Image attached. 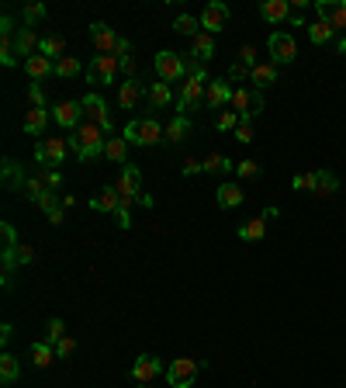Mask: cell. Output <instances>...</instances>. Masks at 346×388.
<instances>
[{
    "instance_id": "1",
    "label": "cell",
    "mask_w": 346,
    "mask_h": 388,
    "mask_svg": "<svg viewBox=\"0 0 346 388\" xmlns=\"http://www.w3.org/2000/svg\"><path fill=\"white\" fill-rule=\"evenodd\" d=\"M66 139H70V149L77 153V159H83V163H87V159L104 156V146H107V132H104V129H97V125H94V122H87V118H83V122H80V125H77Z\"/></svg>"
},
{
    "instance_id": "2",
    "label": "cell",
    "mask_w": 346,
    "mask_h": 388,
    "mask_svg": "<svg viewBox=\"0 0 346 388\" xmlns=\"http://www.w3.org/2000/svg\"><path fill=\"white\" fill-rule=\"evenodd\" d=\"M208 83H211V77H208V73H194V77H187V83L181 87L177 115H187V111L204 107V90H208Z\"/></svg>"
},
{
    "instance_id": "3",
    "label": "cell",
    "mask_w": 346,
    "mask_h": 388,
    "mask_svg": "<svg viewBox=\"0 0 346 388\" xmlns=\"http://www.w3.org/2000/svg\"><path fill=\"white\" fill-rule=\"evenodd\" d=\"M66 153H70V139H59V135H49V139H42L35 146V159L45 166V170H49V166H52V170H55V166H63Z\"/></svg>"
},
{
    "instance_id": "4",
    "label": "cell",
    "mask_w": 346,
    "mask_h": 388,
    "mask_svg": "<svg viewBox=\"0 0 346 388\" xmlns=\"http://www.w3.org/2000/svg\"><path fill=\"white\" fill-rule=\"evenodd\" d=\"M198 371H201V361L177 357V361H170V367H166L163 374H166V385H170V388H194Z\"/></svg>"
},
{
    "instance_id": "5",
    "label": "cell",
    "mask_w": 346,
    "mask_h": 388,
    "mask_svg": "<svg viewBox=\"0 0 346 388\" xmlns=\"http://www.w3.org/2000/svg\"><path fill=\"white\" fill-rule=\"evenodd\" d=\"M152 66H156V73H159V80H163V83H173V80H187V70H184V55H181V52H170V49L156 52Z\"/></svg>"
},
{
    "instance_id": "6",
    "label": "cell",
    "mask_w": 346,
    "mask_h": 388,
    "mask_svg": "<svg viewBox=\"0 0 346 388\" xmlns=\"http://www.w3.org/2000/svg\"><path fill=\"white\" fill-rule=\"evenodd\" d=\"M228 107H232L243 122H253V118L260 115V111H263V94H260V90L236 87V94H232V104H228Z\"/></svg>"
},
{
    "instance_id": "7",
    "label": "cell",
    "mask_w": 346,
    "mask_h": 388,
    "mask_svg": "<svg viewBox=\"0 0 346 388\" xmlns=\"http://www.w3.org/2000/svg\"><path fill=\"white\" fill-rule=\"evenodd\" d=\"M83 118L87 122H94L97 129H104L107 135L114 132V122H111V111H107V101L97 94V90H90L87 97H83Z\"/></svg>"
},
{
    "instance_id": "8",
    "label": "cell",
    "mask_w": 346,
    "mask_h": 388,
    "mask_svg": "<svg viewBox=\"0 0 346 388\" xmlns=\"http://www.w3.org/2000/svg\"><path fill=\"white\" fill-rule=\"evenodd\" d=\"M298 60V42L287 31H270V63L274 66H287Z\"/></svg>"
},
{
    "instance_id": "9",
    "label": "cell",
    "mask_w": 346,
    "mask_h": 388,
    "mask_svg": "<svg viewBox=\"0 0 346 388\" xmlns=\"http://www.w3.org/2000/svg\"><path fill=\"white\" fill-rule=\"evenodd\" d=\"M118 70H122V66H118V60H114V55H94L90 66H87V83L107 87V83H114Z\"/></svg>"
},
{
    "instance_id": "10",
    "label": "cell",
    "mask_w": 346,
    "mask_h": 388,
    "mask_svg": "<svg viewBox=\"0 0 346 388\" xmlns=\"http://www.w3.org/2000/svg\"><path fill=\"white\" fill-rule=\"evenodd\" d=\"M118 198H122V205L125 208H132L142 194H139V187H142V174H139V166L135 163H129V166H122V177H118Z\"/></svg>"
},
{
    "instance_id": "11",
    "label": "cell",
    "mask_w": 346,
    "mask_h": 388,
    "mask_svg": "<svg viewBox=\"0 0 346 388\" xmlns=\"http://www.w3.org/2000/svg\"><path fill=\"white\" fill-rule=\"evenodd\" d=\"M52 122L63 125L66 132H73L83 122V101H59V104L52 107Z\"/></svg>"
},
{
    "instance_id": "12",
    "label": "cell",
    "mask_w": 346,
    "mask_h": 388,
    "mask_svg": "<svg viewBox=\"0 0 346 388\" xmlns=\"http://www.w3.org/2000/svg\"><path fill=\"white\" fill-rule=\"evenodd\" d=\"M319 21H329L336 31L346 35V0H315Z\"/></svg>"
},
{
    "instance_id": "13",
    "label": "cell",
    "mask_w": 346,
    "mask_h": 388,
    "mask_svg": "<svg viewBox=\"0 0 346 388\" xmlns=\"http://www.w3.org/2000/svg\"><path fill=\"white\" fill-rule=\"evenodd\" d=\"M232 94H236V87L228 80H211L208 90H204V107L208 111H222L225 104H232Z\"/></svg>"
},
{
    "instance_id": "14",
    "label": "cell",
    "mask_w": 346,
    "mask_h": 388,
    "mask_svg": "<svg viewBox=\"0 0 346 388\" xmlns=\"http://www.w3.org/2000/svg\"><path fill=\"white\" fill-rule=\"evenodd\" d=\"M159 371H163L159 357H156V354H142V357H135V361H132V371H129V378H132L135 385H149V381H152Z\"/></svg>"
},
{
    "instance_id": "15",
    "label": "cell",
    "mask_w": 346,
    "mask_h": 388,
    "mask_svg": "<svg viewBox=\"0 0 346 388\" xmlns=\"http://www.w3.org/2000/svg\"><path fill=\"white\" fill-rule=\"evenodd\" d=\"M225 25H228V8L222 4V0H211V4L201 11V28H204L208 35H218Z\"/></svg>"
},
{
    "instance_id": "16",
    "label": "cell",
    "mask_w": 346,
    "mask_h": 388,
    "mask_svg": "<svg viewBox=\"0 0 346 388\" xmlns=\"http://www.w3.org/2000/svg\"><path fill=\"white\" fill-rule=\"evenodd\" d=\"M90 38L97 45V55H114V49H118V42H122V35H114L104 21H94L90 25Z\"/></svg>"
},
{
    "instance_id": "17",
    "label": "cell",
    "mask_w": 346,
    "mask_h": 388,
    "mask_svg": "<svg viewBox=\"0 0 346 388\" xmlns=\"http://www.w3.org/2000/svg\"><path fill=\"white\" fill-rule=\"evenodd\" d=\"M0 174H4V187L8 191H25V184H28V174L21 170V163L18 159H4V163H0Z\"/></svg>"
},
{
    "instance_id": "18",
    "label": "cell",
    "mask_w": 346,
    "mask_h": 388,
    "mask_svg": "<svg viewBox=\"0 0 346 388\" xmlns=\"http://www.w3.org/2000/svg\"><path fill=\"white\" fill-rule=\"evenodd\" d=\"M246 201V194H243V187L239 184H232V181H228V184H222L218 191H215V205L222 208V211H228V208H239Z\"/></svg>"
},
{
    "instance_id": "19",
    "label": "cell",
    "mask_w": 346,
    "mask_h": 388,
    "mask_svg": "<svg viewBox=\"0 0 346 388\" xmlns=\"http://www.w3.org/2000/svg\"><path fill=\"white\" fill-rule=\"evenodd\" d=\"M260 18L270 21V25H280V21L291 18V4H287V0H263V4H260Z\"/></svg>"
},
{
    "instance_id": "20",
    "label": "cell",
    "mask_w": 346,
    "mask_h": 388,
    "mask_svg": "<svg viewBox=\"0 0 346 388\" xmlns=\"http://www.w3.org/2000/svg\"><path fill=\"white\" fill-rule=\"evenodd\" d=\"M38 55H45V60H52V63L66 60V38L63 35H45L38 42Z\"/></svg>"
},
{
    "instance_id": "21",
    "label": "cell",
    "mask_w": 346,
    "mask_h": 388,
    "mask_svg": "<svg viewBox=\"0 0 346 388\" xmlns=\"http://www.w3.org/2000/svg\"><path fill=\"white\" fill-rule=\"evenodd\" d=\"M21 66H25V73L31 77V83H42L45 77H52V73H55V63H52V60H45V55H31V60H25Z\"/></svg>"
},
{
    "instance_id": "22",
    "label": "cell",
    "mask_w": 346,
    "mask_h": 388,
    "mask_svg": "<svg viewBox=\"0 0 346 388\" xmlns=\"http://www.w3.org/2000/svg\"><path fill=\"white\" fill-rule=\"evenodd\" d=\"M191 55H194L198 63H211L215 60V35H208V31L194 35L191 38Z\"/></svg>"
},
{
    "instance_id": "23",
    "label": "cell",
    "mask_w": 346,
    "mask_h": 388,
    "mask_svg": "<svg viewBox=\"0 0 346 388\" xmlns=\"http://www.w3.org/2000/svg\"><path fill=\"white\" fill-rule=\"evenodd\" d=\"M250 83H253V90H267V87H274L277 83V66L274 63H256L253 66V73H250Z\"/></svg>"
},
{
    "instance_id": "24",
    "label": "cell",
    "mask_w": 346,
    "mask_h": 388,
    "mask_svg": "<svg viewBox=\"0 0 346 388\" xmlns=\"http://www.w3.org/2000/svg\"><path fill=\"white\" fill-rule=\"evenodd\" d=\"M236 236H239L243 243H260V240L267 236V218H263V215H256V218L243 222V226L236 229Z\"/></svg>"
},
{
    "instance_id": "25",
    "label": "cell",
    "mask_w": 346,
    "mask_h": 388,
    "mask_svg": "<svg viewBox=\"0 0 346 388\" xmlns=\"http://www.w3.org/2000/svg\"><path fill=\"white\" fill-rule=\"evenodd\" d=\"M38 35H35V28H18V35H14V52L18 55H25V60H31V55H35V49H38Z\"/></svg>"
},
{
    "instance_id": "26",
    "label": "cell",
    "mask_w": 346,
    "mask_h": 388,
    "mask_svg": "<svg viewBox=\"0 0 346 388\" xmlns=\"http://www.w3.org/2000/svg\"><path fill=\"white\" fill-rule=\"evenodd\" d=\"M45 125H49V107H31L28 115H25V122H21V129H25L31 139H38V135L45 132Z\"/></svg>"
},
{
    "instance_id": "27",
    "label": "cell",
    "mask_w": 346,
    "mask_h": 388,
    "mask_svg": "<svg viewBox=\"0 0 346 388\" xmlns=\"http://www.w3.org/2000/svg\"><path fill=\"white\" fill-rule=\"evenodd\" d=\"M139 101H142V80H139V77H129V80L122 83V90H118V104H122L125 111H132Z\"/></svg>"
},
{
    "instance_id": "28",
    "label": "cell",
    "mask_w": 346,
    "mask_h": 388,
    "mask_svg": "<svg viewBox=\"0 0 346 388\" xmlns=\"http://www.w3.org/2000/svg\"><path fill=\"white\" fill-rule=\"evenodd\" d=\"M159 139H166V129L156 118H139V146H156Z\"/></svg>"
},
{
    "instance_id": "29",
    "label": "cell",
    "mask_w": 346,
    "mask_h": 388,
    "mask_svg": "<svg viewBox=\"0 0 346 388\" xmlns=\"http://www.w3.org/2000/svg\"><path fill=\"white\" fill-rule=\"evenodd\" d=\"M90 208H94V211H111V215H114V211L122 208L118 187H104L101 194H94V198H90Z\"/></svg>"
},
{
    "instance_id": "30",
    "label": "cell",
    "mask_w": 346,
    "mask_h": 388,
    "mask_svg": "<svg viewBox=\"0 0 346 388\" xmlns=\"http://www.w3.org/2000/svg\"><path fill=\"white\" fill-rule=\"evenodd\" d=\"M104 159L118 163V166H129V142H125V139H114V135H107V146H104Z\"/></svg>"
},
{
    "instance_id": "31",
    "label": "cell",
    "mask_w": 346,
    "mask_h": 388,
    "mask_svg": "<svg viewBox=\"0 0 346 388\" xmlns=\"http://www.w3.org/2000/svg\"><path fill=\"white\" fill-rule=\"evenodd\" d=\"M339 191V177L329 170H315V198H332Z\"/></svg>"
},
{
    "instance_id": "32",
    "label": "cell",
    "mask_w": 346,
    "mask_h": 388,
    "mask_svg": "<svg viewBox=\"0 0 346 388\" xmlns=\"http://www.w3.org/2000/svg\"><path fill=\"white\" fill-rule=\"evenodd\" d=\"M191 132V118L187 115H173L170 125H166V142H184Z\"/></svg>"
},
{
    "instance_id": "33",
    "label": "cell",
    "mask_w": 346,
    "mask_h": 388,
    "mask_svg": "<svg viewBox=\"0 0 346 388\" xmlns=\"http://www.w3.org/2000/svg\"><path fill=\"white\" fill-rule=\"evenodd\" d=\"M308 38H312V45H329V42H336V28L329 21H312Z\"/></svg>"
},
{
    "instance_id": "34",
    "label": "cell",
    "mask_w": 346,
    "mask_h": 388,
    "mask_svg": "<svg viewBox=\"0 0 346 388\" xmlns=\"http://www.w3.org/2000/svg\"><path fill=\"white\" fill-rule=\"evenodd\" d=\"M170 101H173L170 83H163V80H159V83H149V107H152V111H163Z\"/></svg>"
},
{
    "instance_id": "35",
    "label": "cell",
    "mask_w": 346,
    "mask_h": 388,
    "mask_svg": "<svg viewBox=\"0 0 346 388\" xmlns=\"http://www.w3.org/2000/svg\"><path fill=\"white\" fill-rule=\"evenodd\" d=\"M45 14H49V11H45V4L31 0V4H25V8H21V25H25V28H35V25H42V21H45Z\"/></svg>"
},
{
    "instance_id": "36",
    "label": "cell",
    "mask_w": 346,
    "mask_h": 388,
    "mask_svg": "<svg viewBox=\"0 0 346 388\" xmlns=\"http://www.w3.org/2000/svg\"><path fill=\"white\" fill-rule=\"evenodd\" d=\"M173 31H177V35H187V38H194V35H201L204 28H201V18H194V14H181L177 21H173Z\"/></svg>"
},
{
    "instance_id": "37",
    "label": "cell",
    "mask_w": 346,
    "mask_h": 388,
    "mask_svg": "<svg viewBox=\"0 0 346 388\" xmlns=\"http://www.w3.org/2000/svg\"><path fill=\"white\" fill-rule=\"evenodd\" d=\"M21 194H25L28 201H35V205H38V201L49 194V184H45V177H42V174L28 177V184H25V191H21Z\"/></svg>"
},
{
    "instance_id": "38",
    "label": "cell",
    "mask_w": 346,
    "mask_h": 388,
    "mask_svg": "<svg viewBox=\"0 0 346 388\" xmlns=\"http://www.w3.org/2000/svg\"><path fill=\"white\" fill-rule=\"evenodd\" d=\"M228 170H236V163L228 156H222V153H211L204 159V174H228Z\"/></svg>"
},
{
    "instance_id": "39",
    "label": "cell",
    "mask_w": 346,
    "mask_h": 388,
    "mask_svg": "<svg viewBox=\"0 0 346 388\" xmlns=\"http://www.w3.org/2000/svg\"><path fill=\"white\" fill-rule=\"evenodd\" d=\"M55 361V347L52 344H31V364L35 367H49Z\"/></svg>"
},
{
    "instance_id": "40",
    "label": "cell",
    "mask_w": 346,
    "mask_h": 388,
    "mask_svg": "<svg viewBox=\"0 0 346 388\" xmlns=\"http://www.w3.org/2000/svg\"><path fill=\"white\" fill-rule=\"evenodd\" d=\"M18 381V357L4 354L0 357V385H14Z\"/></svg>"
},
{
    "instance_id": "41",
    "label": "cell",
    "mask_w": 346,
    "mask_h": 388,
    "mask_svg": "<svg viewBox=\"0 0 346 388\" xmlns=\"http://www.w3.org/2000/svg\"><path fill=\"white\" fill-rule=\"evenodd\" d=\"M83 66H80V60L77 55H66V60H59L55 63V77H63V80H70V77H77Z\"/></svg>"
},
{
    "instance_id": "42",
    "label": "cell",
    "mask_w": 346,
    "mask_h": 388,
    "mask_svg": "<svg viewBox=\"0 0 346 388\" xmlns=\"http://www.w3.org/2000/svg\"><path fill=\"white\" fill-rule=\"evenodd\" d=\"M291 187H295V191H308V194H315V170L295 174V177H291Z\"/></svg>"
},
{
    "instance_id": "43",
    "label": "cell",
    "mask_w": 346,
    "mask_h": 388,
    "mask_svg": "<svg viewBox=\"0 0 346 388\" xmlns=\"http://www.w3.org/2000/svg\"><path fill=\"white\" fill-rule=\"evenodd\" d=\"M0 63H4V66H18V52H14V38H0Z\"/></svg>"
},
{
    "instance_id": "44",
    "label": "cell",
    "mask_w": 346,
    "mask_h": 388,
    "mask_svg": "<svg viewBox=\"0 0 346 388\" xmlns=\"http://www.w3.org/2000/svg\"><path fill=\"white\" fill-rule=\"evenodd\" d=\"M239 122H243V118L236 115V111H222L215 125H218V132H236V125H239Z\"/></svg>"
},
{
    "instance_id": "45",
    "label": "cell",
    "mask_w": 346,
    "mask_h": 388,
    "mask_svg": "<svg viewBox=\"0 0 346 388\" xmlns=\"http://www.w3.org/2000/svg\"><path fill=\"white\" fill-rule=\"evenodd\" d=\"M236 142H243V146L256 142V129H253V122H239V125H236Z\"/></svg>"
},
{
    "instance_id": "46",
    "label": "cell",
    "mask_w": 346,
    "mask_h": 388,
    "mask_svg": "<svg viewBox=\"0 0 346 388\" xmlns=\"http://www.w3.org/2000/svg\"><path fill=\"white\" fill-rule=\"evenodd\" d=\"M63 337H66V326H63V319H49V340H45V344H52V347H55V344H59Z\"/></svg>"
},
{
    "instance_id": "47",
    "label": "cell",
    "mask_w": 346,
    "mask_h": 388,
    "mask_svg": "<svg viewBox=\"0 0 346 388\" xmlns=\"http://www.w3.org/2000/svg\"><path fill=\"white\" fill-rule=\"evenodd\" d=\"M236 174L246 177V181H253V177H260V163L256 159H243V163H236Z\"/></svg>"
},
{
    "instance_id": "48",
    "label": "cell",
    "mask_w": 346,
    "mask_h": 388,
    "mask_svg": "<svg viewBox=\"0 0 346 388\" xmlns=\"http://www.w3.org/2000/svg\"><path fill=\"white\" fill-rule=\"evenodd\" d=\"M250 73H253V70H250V66H243V63L236 60L232 66H228V77H225V80H228V83H239V80H250Z\"/></svg>"
},
{
    "instance_id": "49",
    "label": "cell",
    "mask_w": 346,
    "mask_h": 388,
    "mask_svg": "<svg viewBox=\"0 0 346 388\" xmlns=\"http://www.w3.org/2000/svg\"><path fill=\"white\" fill-rule=\"evenodd\" d=\"M77 354V340L73 337H63L59 344H55V357H59V361H66V357H73Z\"/></svg>"
},
{
    "instance_id": "50",
    "label": "cell",
    "mask_w": 346,
    "mask_h": 388,
    "mask_svg": "<svg viewBox=\"0 0 346 388\" xmlns=\"http://www.w3.org/2000/svg\"><path fill=\"white\" fill-rule=\"evenodd\" d=\"M0 236H4V250H18V233H14L11 222H4V226H0Z\"/></svg>"
},
{
    "instance_id": "51",
    "label": "cell",
    "mask_w": 346,
    "mask_h": 388,
    "mask_svg": "<svg viewBox=\"0 0 346 388\" xmlns=\"http://www.w3.org/2000/svg\"><path fill=\"white\" fill-rule=\"evenodd\" d=\"M239 63L250 66V70L256 66V49H253V45H243V49H239Z\"/></svg>"
},
{
    "instance_id": "52",
    "label": "cell",
    "mask_w": 346,
    "mask_h": 388,
    "mask_svg": "<svg viewBox=\"0 0 346 388\" xmlns=\"http://www.w3.org/2000/svg\"><path fill=\"white\" fill-rule=\"evenodd\" d=\"M28 101H31V107H45V94H42V83H31V87H28Z\"/></svg>"
},
{
    "instance_id": "53",
    "label": "cell",
    "mask_w": 346,
    "mask_h": 388,
    "mask_svg": "<svg viewBox=\"0 0 346 388\" xmlns=\"http://www.w3.org/2000/svg\"><path fill=\"white\" fill-rule=\"evenodd\" d=\"M114 222H118V229H132V211L122 205L118 211H114Z\"/></svg>"
},
{
    "instance_id": "54",
    "label": "cell",
    "mask_w": 346,
    "mask_h": 388,
    "mask_svg": "<svg viewBox=\"0 0 346 388\" xmlns=\"http://www.w3.org/2000/svg\"><path fill=\"white\" fill-rule=\"evenodd\" d=\"M18 31H14V18L11 14H4V18H0V38H14Z\"/></svg>"
},
{
    "instance_id": "55",
    "label": "cell",
    "mask_w": 346,
    "mask_h": 388,
    "mask_svg": "<svg viewBox=\"0 0 346 388\" xmlns=\"http://www.w3.org/2000/svg\"><path fill=\"white\" fill-rule=\"evenodd\" d=\"M42 177H45V184H49V191H55L63 184V174L59 170H42Z\"/></svg>"
},
{
    "instance_id": "56",
    "label": "cell",
    "mask_w": 346,
    "mask_h": 388,
    "mask_svg": "<svg viewBox=\"0 0 346 388\" xmlns=\"http://www.w3.org/2000/svg\"><path fill=\"white\" fill-rule=\"evenodd\" d=\"M35 263V250L31 246H18V267H28Z\"/></svg>"
},
{
    "instance_id": "57",
    "label": "cell",
    "mask_w": 346,
    "mask_h": 388,
    "mask_svg": "<svg viewBox=\"0 0 346 388\" xmlns=\"http://www.w3.org/2000/svg\"><path fill=\"white\" fill-rule=\"evenodd\" d=\"M204 170V159H187L184 163V177H194V174H201Z\"/></svg>"
},
{
    "instance_id": "58",
    "label": "cell",
    "mask_w": 346,
    "mask_h": 388,
    "mask_svg": "<svg viewBox=\"0 0 346 388\" xmlns=\"http://www.w3.org/2000/svg\"><path fill=\"white\" fill-rule=\"evenodd\" d=\"M125 55H132V42L129 38H122L118 49H114V60H125Z\"/></svg>"
},
{
    "instance_id": "59",
    "label": "cell",
    "mask_w": 346,
    "mask_h": 388,
    "mask_svg": "<svg viewBox=\"0 0 346 388\" xmlns=\"http://www.w3.org/2000/svg\"><path fill=\"white\" fill-rule=\"evenodd\" d=\"M118 66H122V73L135 77V55H125V60H118Z\"/></svg>"
},
{
    "instance_id": "60",
    "label": "cell",
    "mask_w": 346,
    "mask_h": 388,
    "mask_svg": "<svg viewBox=\"0 0 346 388\" xmlns=\"http://www.w3.org/2000/svg\"><path fill=\"white\" fill-rule=\"evenodd\" d=\"M55 205H59V198H55V191H49V194H45L42 201H38V208H42V211H49V208H55Z\"/></svg>"
},
{
    "instance_id": "61",
    "label": "cell",
    "mask_w": 346,
    "mask_h": 388,
    "mask_svg": "<svg viewBox=\"0 0 346 388\" xmlns=\"http://www.w3.org/2000/svg\"><path fill=\"white\" fill-rule=\"evenodd\" d=\"M11 337H14V326H11V322H4V326H0V344L8 347V344H11Z\"/></svg>"
},
{
    "instance_id": "62",
    "label": "cell",
    "mask_w": 346,
    "mask_h": 388,
    "mask_svg": "<svg viewBox=\"0 0 346 388\" xmlns=\"http://www.w3.org/2000/svg\"><path fill=\"white\" fill-rule=\"evenodd\" d=\"M277 215H280V208H277V205H270V208H263V218H267V222H270V218H277Z\"/></svg>"
},
{
    "instance_id": "63",
    "label": "cell",
    "mask_w": 346,
    "mask_h": 388,
    "mask_svg": "<svg viewBox=\"0 0 346 388\" xmlns=\"http://www.w3.org/2000/svg\"><path fill=\"white\" fill-rule=\"evenodd\" d=\"M287 25H295V28H305V21H302V14H291V18H287Z\"/></svg>"
}]
</instances>
